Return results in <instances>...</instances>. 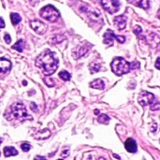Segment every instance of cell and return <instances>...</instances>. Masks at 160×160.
Listing matches in <instances>:
<instances>
[{"label": "cell", "mask_w": 160, "mask_h": 160, "mask_svg": "<svg viewBox=\"0 0 160 160\" xmlns=\"http://www.w3.org/2000/svg\"><path fill=\"white\" fill-rule=\"evenodd\" d=\"M39 14H41L43 19H45L49 22H56L60 17L59 11L54 7L51 5H48L42 8L41 11H39Z\"/></svg>", "instance_id": "obj_4"}, {"label": "cell", "mask_w": 160, "mask_h": 160, "mask_svg": "<svg viewBox=\"0 0 160 160\" xmlns=\"http://www.w3.org/2000/svg\"><path fill=\"white\" fill-rule=\"evenodd\" d=\"M0 155H1V153H0Z\"/></svg>", "instance_id": "obj_32"}, {"label": "cell", "mask_w": 160, "mask_h": 160, "mask_svg": "<svg viewBox=\"0 0 160 160\" xmlns=\"http://www.w3.org/2000/svg\"><path fill=\"white\" fill-rule=\"evenodd\" d=\"M1 143H2V139L0 138V144H1Z\"/></svg>", "instance_id": "obj_31"}, {"label": "cell", "mask_w": 160, "mask_h": 160, "mask_svg": "<svg viewBox=\"0 0 160 160\" xmlns=\"http://www.w3.org/2000/svg\"><path fill=\"white\" fill-rule=\"evenodd\" d=\"M30 26L36 33H38V35H43L46 32V28L47 26L45 24H43L41 21H31L30 22Z\"/></svg>", "instance_id": "obj_8"}, {"label": "cell", "mask_w": 160, "mask_h": 160, "mask_svg": "<svg viewBox=\"0 0 160 160\" xmlns=\"http://www.w3.org/2000/svg\"><path fill=\"white\" fill-rule=\"evenodd\" d=\"M157 17L160 19V10H158V12H157Z\"/></svg>", "instance_id": "obj_29"}, {"label": "cell", "mask_w": 160, "mask_h": 160, "mask_svg": "<svg viewBox=\"0 0 160 160\" xmlns=\"http://www.w3.org/2000/svg\"><path fill=\"white\" fill-rule=\"evenodd\" d=\"M90 86L92 88L99 89V90H103L104 87H105V83L101 79H97V80H95L94 82H92L90 83Z\"/></svg>", "instance_id": "obj_14"}, {"label": "cell", "mask_w": 160, "mask_h": 160, "mask_svg": "<svg viewBox=\"0 0 160 160\" xmlns=\"http://www.w3.org/2000/svg\"><path fill=\"white\" fill-rule=\"evenodd\" d=\"M154 66H155V68H157V69H159V70H160V58H159V57L157 59V62H155Z\"/></svg>", "instance_id": "obj_26"}, {"label": "cell", "mask_w": 160, "mask_h": 160, "mask_svg": "<svg viewBox=\"0 0 160 160\" xmlns=\"http://www.w3.org/2000/svg\"><path fill=\"white\" fill-rule=\"evenodd\" d=\"M36 159H45V157H37Z\"/></svg>", "instance_id": "obj_28"}, {"label": "cell", "mask_w": 160, "mask_h": 160, "mask_svg": "<svg viewBox=\"0 0 160 160\" xmlns=\"http://www.w3.org/2000/svg\"><path fill=\"white\" fill-rule=\"evenodd\" d=\"M146 41H147L148 44H150L151 46L155 48L157 47L159 44H160V38H158V36L157 34H154V33H150L149 36L144 38Z\"/></svg>", "instance_id": "obj_9"}, {"label": "cell", "mask_w": 160, "mask_h": 160, "mask_svg": "<svg viewBox=\"0 0 160 160\" xmlns=\"http://www.w3.org/2000/svg\"><path fill=\"white\" fill-rule=\"evenodd\" d=\"M113 39H117V41L119 43H124L126 41V38L124 36H117L115 35L112 31H107V32L104 34V43L105 44H112L113 42Z\"/></svg>", "instance_id": "obj_7"}, {"label": "cell", "mask_w": 160, "mask_h": 160, "mask_svg": "<svg viewBox=\"0 0 160 160\" xmlns=\"http://www.w3.org/2000/svg\"><path fill=\"white\" fill-rule=\"evenodd\" d=\"M50 135H51V131L46 128V129H43L41 131L38 132V134L36 135V138H38L39 140H45L50 137Z\"/></svg>", "instance_id": "obj_15"}, {"label": "cell", "mask_w": 160, "mask_h": 160, "mask_svg": "<svg viewBox=\"0 0 160 160\" xmlns=\"http://www.w3.org/2000/svg\"><path fill=\"white\" fill-rule=\"evenodd\" d=\"M124 147L126 151L129 153H136L137 152V143L133 139H127L124 142Z\"/></svg>", "instance_id": "obj_13"}, {"label": "cell", "mask_w": 160, "mask_h": 160, "mask_svg": "<svg viewBox=\"0 0 160 160\" xmlns=\"http://www.w3.org/2000/svg\"><path fill=\"white\" fill-rule=\"evenodd\" d=\"M95 113H96V114H99V110H95Z\"/></svg>", "instance_id": "obj_30"}, {"label": "cell", "mask_w": 160, "mask_h": 160, "mask_svg": "<svg viewBox=\"0 0 160 160\" xmlns=\"http://www.w3.org/2000/svg\"><path fill=\"white\" fill-rule=\"evenodd\" d=\"M36 66L41 68L46 76H50L54 73L58 68V59L50 50H45L37 57Z\"/></svg>", "instance_id": "obj_1"}, {"label": "cell", "mask_w": 160, "mask_h": 160, "mask_svg": "<svg viewBox=\"0 0 160 160\" xmlns=\"http://www.w3.org/2000/svg\"><path fill=\"white\" fill-rule=\"evenodd\" d=\"M154 100V96L150 92H146V91H142L139 97H138V101H139L140 105L141 106H146V105H150L152 104Z\"/></svg>", "instance_id": "obj_6"}, {"label": "cell", "mask_w": 160, "mask_h": 160, "mask_svg": "<svg viewBox=\"0 0 160 160\" xmlns=\"http://www.w3.org/2000/svg\"><path fill=\"white\" fill-rule=\"evenodd\" d=\"M11 110L14 117L20 121H25V120H32V116L28 114L27 110H26L25 106L23 103H14L11 105Z\"/></svg>", "instance_id": "obj_3"}, {"label": "cell", "mask_w": 160, "mask_h": 160, "mask_svg": "<svg viewBox=\"0 0 160 160\" xmlns=\"http://www.w3.org/2000/svg\"><path fill=\"white\" fill-rule=\"evenodd\" d=\"M30 149H31L30 144H28V143H23L22 144V150H23L24 152H28Z\"/></svg>", "instance_id": "obj_22"}, {"label": "cell", "mask_w": 160, "mask_h": 160, "mask_svg": "<svg viewBox=\"0 0 160 160\" xmlns=\"http://www.w3.org/2000/svg\"><path fill=\"white\" fill-rule=\"evenodd\" d=\"M4 154L5 157H13V155H17L18 154V151L13 148V147H5L4 148Z\"/></svg>", "instance_id": "obj_16"}, {"label": "cell", "mask_w": 160, "mask_h": 160, "mask_svg": "<svg viewBox=\"0 0 160 160\" xmlns=\"http://www.w3.org/2000/svg\"><path fill=\"white\" fill-rule=\"evenodd\" d=\"M100 2L104 10L110 14L117 12L120 8L119 0H100Z\"/></svg>", "instance_id": "obj_5"}, {"label": "cell", "mask_w": 160, "mask_h": 160, "mask_svg": "<svg viewBox=\"0 0 160 160\" xmlns=\"http://www.w3.org/2000/svg\"><path fill=\"white\" fill-rule=\"evenodd\" d=\"M4 39H5V41L7 43H10L11 42V38H10V36L8 35V34H6L5 35V37H4Z\"/></svg>", "instance_id": "obj_25"}, {"label": "cell", "mask_w": 160, "mask_h": 160, "mask_svg": "<svg viewBox=\"0 0 160 160\" xmlns=\"http://www.w3.org/2000/svg\"><path fill=\"white\" fill-rule=\"evenodd\" d=\"M54 80H52V79H45L44 80V82H45V83L47 84V85L49 87H52V86H54Z\"/></svg>", "instance_id": "obj_21"}, {"label": "cell", "mask_w": 160, "mask_h": 160, "mask_svg": "<svg viewBox=\"0 0 160 160\" xmlns=\"http://www.w3.org/2000/svg\"><path fill=\"white\" fill-rule=\"evenodd\" d=\"M112 70L114 74L121 76L123 74H126L131 70V65L123 57H116L112 62Z\"/></svg>", "instance_id": "obj_2"}, {"label": "cell", "mask_w": 160, "mask_h": 160, "mask_svg": "<svg viewBox=\"0 0 160 160\" xmlns=\"http://www.w3.org/2000/svg\"><path fill=\"white\" fill-rule=\"evenodd\" d=\"M24 47V42L23 39H20V41H18L17 43H15L14 45L12 46V49H14V50L18 52H23Z\"/></svg>", "instance_id": "obj_18"}, {"label": "cell", "mask_w": 160, "mask_h": 160, "mask_svg": "<svg viewBox=\"0 0 160 160\" xmlns=\"http://www.w3.org/2000/svg\"><path fill=\"white\" fill-rule=\"evenodd\" d=\"M127 2L132 4L133 6L141 8L143 10H148L150 7L149 0H127Z\"/></svg>", "instance_id": "obj_10"}, {"label": "cell", "mask_w": 160, "mask_h": 160, "mask_svg": "<svg viewBox=\"0 0 160 160\" xmlns=\"http://www.w3.org/2000/svg\"><path fill=\"white\" fill-rule=\"evenodd\" d=\"M114 24L117 26L119 30H123L126 28V17L124 15H120L114 18Z\"/></svg>", "instance_id": "obj_11"}, {"label": "cell", "mask_w": 160, "mask_h": 160, "mask_svg": "<svg viewBox=\"0 0 160 160\" xmlns=\"http://www.w3.org/2000/svg\"><path fill=\"white\" fill-rule=\"evenodd\" d=\"M10 20L13 25H17L18 24L22 21L21 16L18 14V13H11L10 14Z\"/></svg>", "instance_id": "obj_17"}, {"label": "cell", "mask_w": 160, "mask_h": 160, "mask_svg": "<svg viewBox=\"0 0 160 160\" xmlns=\"http://www.w3.org/2000/svg\"><path fill=\"white\" fill-rule=\"evenodd\" d=\"M151 110H160V103H154V105H152L151 106Z\"/></svg>", "instance_id": "obj_23"}, {"label": "cell", "mask_w": 160, "mask_h": 160, "mask_svg": "<svg viewBox=\"0 0 160 160\" xmlns=\"http://www.w3.org/2000/svg\"><path fill=\"white\" fill-rule=\"evenodd\" d=\"M134 32H135V34H137L138 36H140V35H141V32H142V30H141V27H140V26H135Z\"/></svg>", "instance_id": "obj_24"}, {"label": "cell", "mask_w": 160, "mask_h": 160, "mask_svg": "<svg viewBox=\"0 0 160 160\" xmlns=\"http://www.w3.org/2000/svg\"><path fill=\"white\" fill-rule=\"evenodd\" d=\"M59 77L63 80V81H69L71 76L70 74L68 72V71H61V72L59 73Z\"/></svg>", "instance_id": "obj_20"}, {"label": "cell", "mask_w": 160, "mask_h": 160, "mask_svg": "<svg viewBox=\"0 0 160 160\" xmlns=\"http://www.w3.org/2000/svg\"><path fill=\"white\" fill-rule=\"evenodd\" d=\"M11 68V63L10 60L6 58H0V72L6 73Z\"/></svg>", "instance_id": "obj_12"}, {"label": "cell", "mask_w": 160, "mask_h": 160, "mask_svg": "<svg viewBox=\"0 0 160 160\" xmlns=\"http://www.w3.org/2000/svg\"><path fill=\"white\" fill-rule=\"evenodd\" d=\"M97 121H99V123H101V124H107L110 122V117L107 114H101V115H99V117L97 118Z\"/></svg>", "instance_id": "obj_19"}, {"label": "cell", "mask_w": 160, "mask_h": 160, "mask_svg": "<svg viewBox=\"0 0 160 160\" xmlns=\"http://www.w3.org/2000/svg\"><path fill=\"white\" fill-rule=\"evenodd\" d=\"M5 27V23H4V20L2 18H0V28H4Z\"/></svg>", "instance_id": "obj_27"}]
</instances>
